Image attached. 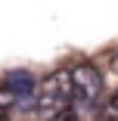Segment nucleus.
Wrapping results in <instances>:
<instances>
[{
  "label": "nucleus",
  "instance_id": "1",
  "mask_svg": "<svg viewBox=\"0 0 118 121\" xmlns=\"http://www.w3.org/2000/svg\"><path fill=\"white\" fill-rule=\"evenodd\" d=\"M72 99H75V90H72V75L62 68V71H53L47 75L37 87V96H34V106L44 118H53L59 112H68L72 109Z\"/></svg>",
  "mask_w": 118,
  "mask_h": 121
},
{
  "label": "nucleus",
  "instance_id": "8",
  "mask_svg": "<svg viewBox=\"0 0 118 121\" xmlns=\"http://www.w3.org/2000/svg\"><path fill=\"white\" fill-rule=\"evenodd\" d=\"M0 121H9V118H0Z\"/></svg>",
  "mask_w": 118,
  "mask_h": 121
},
{
  "label": "nucleus",
  "instance_id": "6",
  "mask_svg": "<svg viewBox=\"0 0 118 121\" xmlns=\"http://www.w3.org/2000/svg\"><path fill=\"white\" fill-rule=\"evenodd\" d=\"M112 68H115V71H118V50H115V53H112Z\"/></svg>",
  "mask_w": 118,
  "mask_h": 121
},
{
  "label": "nucleus",
  "instance_id": "3",
  "mask_svg": "<svg viewBox=\"0 0 118 121\" xmlns=\"http://www.w3.org/2000/svg\"><path fill=\"white\" fill-rule=\"evenodd\" d=\"M6 90L16 93L19 99H25V96H34V78H31V71L25 68H16L6 75Z\"/></svg>",
  "mask_w": 118,
  "mask_h": 121
},
{
  "label": "nucleus",
  "instance_id": "2",
  "mask_svg": "<svg viewBox=\"0 0 118 121\" xmlns=\"http://www.w3.org/2000/svg\"><path fill=\"white\" fill-rule=\"evenodd\" d=\"M72 75V90H75V99L84 106H96L103 99V75L96 65L90 62H78L75 68H68Z\"/></svg>",
  "mask_w": 118,
  "mask_h": 121
},
{
  "label": "nucleus",
  "instance_id": "5",
  "mask_svg": "<svg viewBox=\"0 0 118 121\" xmlns=\"http://www.w3.org/2000/svg\"><path fill=\"white\" fill-rule=\"evenodd\" d=\"M47 121H78V115L68 109V112H59V115H53V118H47Z\"/></svg>",
  "mask_w": 118,
  "mask_h": 121
},
{
  "label": "nucleus",
  "instance_id": "4",
  "mask_svg": "<svg viewBox=\"0 0 118 121\" xmlns=\"http://www.w3.org/2000/svg\"><path fill=\"white\" fill-rule=\"evenodd\" d=\"M16 103H19V96H16V93H9L6 87H0V118H6V112H9Z\"/></svg>",
  "mask_w": 118,
  "mask_h": 121
},
{
  "label": "nucleus",
  "instance_id": "7",
  "mask_svg": "<svg viewBox=\"0 0 118 121\" xmlns=\"http://www.w3.org/2000/svg\"><path fill=\"white\" fill-rule=\"evenodd\" d=\"M112 103H115V109H118V93H115V96H112Z\"/></svg>",
  "mask_w": 118,
  "mask_h": 121
}]
</instances>
